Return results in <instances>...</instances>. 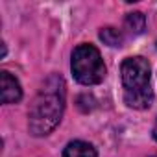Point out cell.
<instances>
[{
	"mask_svg": "<svg viewBox=\"0 0 157 157\" xmlns=\"http://www.w3.org/2000/svg\"><path fill=\"white\" fill-rule=\"evenodd\" d=\"M65 111V82L54 74L44 82L33 98L28 113V128L35 137L48 135L59 122Z\"/></svg>",
	"mask_w": 157,
	"mask_h": 157,
	"instance_id": "1",
	"label": "cell"
},
{
	"mask_svg": "<svg viewBox=\"0 0 157 157\" xmlns=\"http://www.w3.org/2000/svg\"><path fill=\"white\" fill-rule=\"evenodd\" d=\"M122 87H124V102L133 109H146L153 102V91L150 85L151 74L148 59L140 56L126 57L120 67Z\"/></svg>",
	"mask_w": 157,
	"mask_h": 157,
	"instance_id": "2",
	"label": "cell"
},
{
	"mask_svg": "<svg viewBox=\"0 0 157 157\" xmlns=\"http://www.w3.org/2000/svg\"><path fill=\"white\" fill-rule=\"evenodd\" d=\"M70 70L76 78V82L82 85H98L105 78V65L100 56V50L93 44H80L72 52Z\"/></svg>",
	"mask_w": 157,
	"mask_h": 157,
	"instance_id": "3",
	"label": "cell"
},
{
	"mask_svg": "<svg viewBox=\"0 0 157 157\" xmlns=\"http://www.w3.org/2000/svg\"><path fill=\"white\" fill-rule=\"evenodd\" d=\"M0 87H2V104H17L22 98V89L15 76H11L8 70L0 74Z\"/></svg>",
	"mask_w": 157,
	"mask_h": 157,
	"instance_id": "4",
	"label": "cell"
},
{
	"mask_svg": "<svg viewBox=\"0 0 157 157\" xmlns=\"http://www.w3.org/2000/svg\"><path fill=\"white\" fill-rule=\"evenodd\" d=\"M63 157H98L93 144L85 140H72L65 146Z\"/></svg>",
	"mask_w": 157,
	"mask_h": 157,
	"instance_id": "5",
	"label": "cell"
},
{
	"mask_svg": "<svg viewBox=\"0 0 157 157\" xmlns=\"http://www.w3.org/2000/svg\"><path fill=\"white\" fill-rule=\"evenodd\" d=\"M126 28L129 30L131 35H139L144 32L146 28V19L140 11H135V13H128L126 15Z\"/></svg>",
	"mask_w": 157,
	"mask_h": 157,
	"instance_id": "6",
	"label": "cell"
},
{
	"mask_svg": "<svg viewBox=\"0 0 157 157\" xmlns=\"http://www.w3.org/2000/svg\"><path fill=\"white\" fill-rule=\"evenodd\" d=\"M98 35H100V39H102L107 46H122V43H124V35H122V32H118V30L113 28V26H105V28H102Z\"/></svg>",
	"mask_w": 157,
	"mask_h": 157,
	"instance_id": "7",
	"label": "cell"
},
{
	"mask_svg": "<svg viewBox=\"0 0 157 157\" xmlns=\"http://www.w3.org/2000/svg\"><path fill=\"white\" fill-rule=\"evenodd\" d=\"M153 139L157 140V122H155V126H153Z\"/></svg>",
	"mask_w": 157,
	"mask_h": 157,
	"instance_id": "8",
	"label": "cell"
},
{
	"mask_svg": "<svg viewBox=\"0 0 157 157\" xmlns=\"http://www.w3.org/2000/svg\"><path fill=\"white\" fill-rule=\"evenodd\" d=\"M151 157H157V155H151Z\"/></svg>",
	"mask_w": 157,
	"mask_h": 157,
	"instance_id": "9",
	"label": "cell"
}]
</instances>
